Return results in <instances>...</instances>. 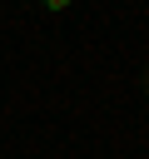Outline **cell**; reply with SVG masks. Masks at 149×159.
I'll list each match as a JSON object with an SVG mask.
<instances>
[{
  "instance_id": "7a4b0ae2",
  "label": "cell",
  "mask_w": 149,
  "mask_h": 159,
  "mask_svg": "<svg viewBox=\"0 0 149 159\" xmlns=\"http://www.w3.org/2000/svg\"><path fill=\"white\" fill-rule=\"evenodd\" d=\"M144 89H149V75H144Z\"/></svg>"
},
{
  "instance_id": "6da1fadb",
  "label": "cell",
  "mask_w": 149,
  "mask_h": 159,
  "mask_svg": "<svg viewBox=\"0 0 149 159\" xmlns=\"http://www.w3.org/2000/svg\"><path fill=\"white\" fill-rule=\"evenodd\" d=\"M65 5H70V0H45V10H65Z\"/></svg>"
}]
</instances>
